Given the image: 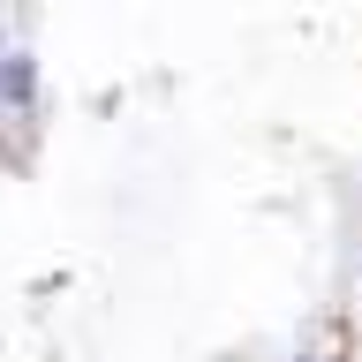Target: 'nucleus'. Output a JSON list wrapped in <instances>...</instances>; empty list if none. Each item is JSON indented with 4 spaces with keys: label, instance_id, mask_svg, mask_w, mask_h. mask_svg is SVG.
<instances>
[]
</instances>
